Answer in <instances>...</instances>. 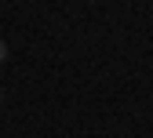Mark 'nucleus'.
I'll return each mask as SVG.
<instances>
[{"label": "nucleus", "mask_w": 153, "mask_h": 138, "mask_svg": "<svg viewBox=\"0 0 153 138\" xmlns=\"http://www.w3.org/2000/svg\"><path fill=\"white\" fill-rule=\"evenodd\" d=\"M0 102H4V91H0Z\"/></svg>", "instance_id": "f03ea898"}, {"label": "nucleus", "mask_w": 153, "mask_h": 138, "mask_svg": "<svg viewBox=\"0 0 153 138\" xmlns=\"http://www.w3.org/2000/svg\"><path fill=\"white\" fill-rule=\"evenodd\" d=\"M4 62H7V44L0 40V66H4Z\"/></svg>", "instance_id": "f257e3e1"}]
</instances>
